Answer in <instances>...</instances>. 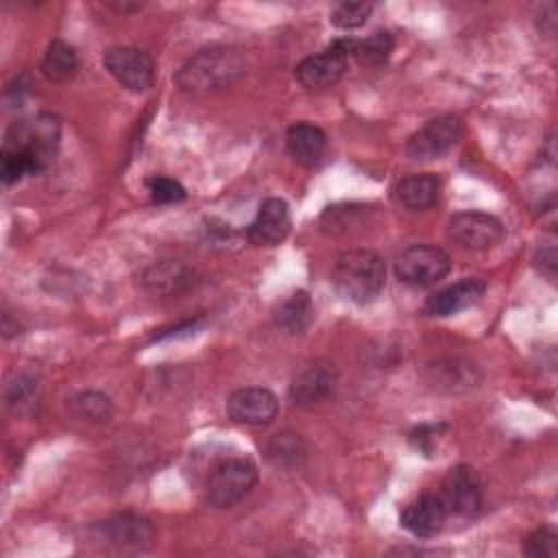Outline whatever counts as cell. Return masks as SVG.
Segmentation results:
<instances>
[{
  "label": "cell",
  "instance_id": "15",
  "mask_svg": "<svg viewBox=\"0 0 558 558\" xmlns=\"http://www.w3.org/2000/svg\"><path fill=\"white\" fill-rule=\"evenodd\" d=\"M194 283V272L179 259H159L153 262L144 272H142V286L146 292L153 296H179L187 292Z\"/></svg>",
  "mask_w": 558,
  "mask_h": 558
},
{
  "label": "cell",
  "instance_id": "16",
  "mask_svg": "<svg viewBox=\"0 0 558 558\" xmlns=\"http://www.w3.org/2000/svg\"><path fill=\"white\" fill-rule=\"evenodd\" d=\"M486 286L484 281L475 279V277H464L438 292H434L427 301H425V314L427 316H451L458 314L466 307H471L473 303H477L484 294Z\"/></svg>",
  "mask_w": 558,
  "mask_h": 558
},
{
  "label": "cell",
  "instance_id": "6",
  "mask_svg": "<svg viewBox=\"0 0 558 558\" xmlns=\"http://www.w3.org/2000/svg\"><path fill=\"white\" fill-rule=\"evenodd\" d=\"M351 48H353V37H340L331 41L325 50L305 57L294 68L296 81L307 89H323L333 85L347 70Z\"/></svg>",
  "mask_w": 558,
  "mask_h": 558
},
{
  "label": "cell",
  "instance_id": "20",
  "mask_svg": "<svg viewBox=\"0 0 558 558\" xmlns=\"http://www.w3.org/2000/svg\"><path fill=\"white\" fill-rule=\"evenodd\" d=\"M427 381L436 390L460 392L477 381L475 366L460 360H438L427 366Z\"/></svg>",
  "mask_w": 558,
  "mask_h": 558
},
{
  "label": "cell",
  "instance_id": "11",
  "mask_svg": "<svg viewBox=\"0 0 558 558\" xmlns=\"http://www.w3.org/2000/svg\"><path fill=\"white\" fill-rule=\"evenodd\" d=\"M100 536L118 551L142 554L153 547L155 527L148 519L140 514L122 512V514H113L100 525Z\"/></svg>",
  "mask_w": 558,
  "mask_h": 558
},
{
  "label": "cell",
  "instance_id": "21",
  "mask_svg": "<svg viewBox=\"0 0 558 558\" xmlns=\"http://www.w3.org/2000/svg\"><path fill=\"white\" fill-rule=\"evenodd\" d=\"M266 458L275 469L281 471H294L303 466L307 458V445L301 438V434L283 429L275 434L266 445Z\"/></svg>",
  "mask_w": 558,
  "mask_h": 558
},
{
  "label": "cell",
  "instance_id": "26",
  "mask_svg": "<svg viewBox=\"0 0 558 558\" xmlns=\"http://www.w3.org/2000/svg\"><path fill=\"white\" fill-rule=\"evenodd\" d=\"M373 11V4L368 2H340L333 11H331V24L342 28V31H353L360 28L368 15Z\"/></svg>",
  "mask_w": 558,
  "mask_h": 558
},
{
  "label": "cell",
  "instance_id": "2",
  "mask_svg": "<svg viewBox=\"0 0 558 558\" xmlns=\"http://www.w3.org/2000/svg\"><path fill=\"white\" fill-rule=\"evenodd\" d=\"M331 283L344 299L366 305L379 296L386 283L384 259L368 248H351L338 255L331 268Z\"/></svg>",
  "mask_w": 558,
  "mask_h": 558
},
{
  "label": "cell",
  "instance_id": "1",
  "mask_svg": "<svg viewBox=\"0 0 558 558\" xmlns=\"http://www.w3.org/2000/svg\"><path fill=\"white\" fill-rule=\"evenodd\" d=\"M246 61L240 48L209 46L192 54L174 74V83L183 94L207 96L235 83L244 74Z\"/></svg>",
  "mask_w": 558,
  "mask_h": 558
},
{
  "label": "cell",
  "instance_id": "3",
  "mask_svg": "<svg viewBox=\"0 0 558 558\" xmlns=\"http://www.w3.org/2000/svg\"><path fill=\"white\" fill-rule=\"evenodd\" d=\"M59 135H61L59 120L50 113H39L31 120L13 122L4 135L2 146L24 153L33 161L37 172H41L50 163L52 155L57 153Z\"/></svg>",
  "mask_w": 558,
  "mask_h": 558
},
{
  "label": "cell",
  "instance_id": "31",
  "mask_svg": "<svg viewBox=\"0 0 558 558\" xmlns=\"http://www.w3.org/2000/svg\"><path fill=\"white\" fill-rule=\"evenodd\" d=\"M33 392V379H24V377H20L17 379V384L11 388V392H9V399L15 403H22L28 395Z\"/></svg>",
  "mask_w": 558,
  "mask_h": 558
},
{
  "label": "cell",
  "instance_id": "18",
  "mask_svg": "<svg viewBox=\"0 0 558 558\" xmlns=\"http://www.w3.org/2000/svg\"><path fill=\"white\" fill-rule=\"evenodd\" d=\"M438 192H440V181L429 172H418V174L399 179L392 187V198L397 201V205L405 209L423 211L436 203Z\"/></svg>",
  "mask_w": 558,
  "mask_h": 558
},
{
  "label": "cell",
  "instance_id": "17",
  "mask_svg": "<svg viewBox=\"0 0 558 558\" xmlns=\"http://www.w3.org/2000/svg\"><path fill=\"white\" fill-rule=\"evenodd\" d=\"M336 384V373L327 364H310L292 377L290 399L299 405H310L325 399Z\"/></svg>",
  "mask_w": 558,
  "mask_h": 558
},
{
  "label": "cell",
  "instance_id": "4",
  "mask_svg": "<svg viewBox=\"0 0 558 558\" xmlns=\"http://www.w3.org/2000/svg\"><path fill=\"white\" fill-rule=\"evenodd\" d=\"M257 482V466L248 458H229L207 477V501L214 508H231L244 499Z\"/></svg>",
  "mask_w": 558,
  "mask_h": 558
},
{
  "label": "cell",
  "instance_id": "14",
  "mask_svg": "<svg viewBox=\"0 0 558 558\" xmlns=\"http://www.w3.org/2000/svg\"><path fill=\"white\" fill-rule=\"evenodd\" d=\"M445 519H447V508L438 493L418 495L399 514L401 525L418 538L436 536L442 530Z\"/></svg>",
  "mask_w": 558,
  "mask_h": 558
},
{
  "label": "cell",
  "instance_id": "7",
  "mask_svg": "<svg viewBox=\"0 0 558 558\" xmlns=\"http://www.w3.org/2000/svg\"><path fill=\"white\" fill-rule=\"evenodd\" d=\"M462 137V122L456 116H438L423 124L405 142V155L414 161H432L449 153Z\"/></svg>",
  "mask_w": 558,
  "mask_h": 558
},
{
  "label": "cell",
  "instance_id": "28",
  "mask_svg": "<svg viewBox=\"0 0 558 558\" xmlns=\"http://www.w3.org/2000/svg\"><path fill=\"white\" fill-rule=\"evenodd\" d=\"M148 185V192H150V198L153 203H159V205H168V203H179L185 198V187L174 181V179H168V177H150L146 181Z\"/></svg>",
  "mask_w": 558,
  "mask_h": 558
},
{
  "label": "cell",
  "instance_id": "27",
  "mask_svg": "<svg viewBox=\"0 0 558 558\" xmlns=\"http://www.w3.org/2000/svg\"><path fill=\"white\" fill-rule=\"evenodd\" d=\"M556 541H558V536L551 527H538L525 536L523 551L532 558H554Z\"/></svg>",
  "mask_w": 558,
  "mask_h": 558
},
{
  "label": "cell",
  "instance_id": "19",
  "mask_svg": "<svg viewBox=\"0 0 558 558\" xmlns=\"http://www.w3.org/2000/svg\"><path fill=\"white\" fill-rule=\"evenodd\" d=\"M286 146L294 161L312 166L327 148V135L323 129L310 122H294L286 133Z\"/></svg>",
  "mask_w": 558,
  "mask_h": 558
},
{
  "label": "cell",
  "instance_id": "25",
  "mask_svg": "<svg viewBox=\"0 0 558 558\" xmlns=\"http://www.w3.org/2000/svg\"><path fill=\"white\" fill-rule=\"evenodd\" d=\"M70 410L76 418H83L89 423H105L113 412L109 397L96 390H83L74 395L70 399Z\"/></svg>",
  "mask_w": 558,
  "mask_h": 558
},
{
  "label": "cell",
  "instance_id": "5",
  "mask_svg": "<svg viewBox=\"0 0 558 558\" xmlns=\"http://www.w3.org/2000/svg\"><path fill=\"white\" fill-rule=\"evenodd\" d=\"M451 268L449 255L440 246L412 244L399 253L395 275L401 283L412 288H427L447 277Z\"/></svg>",
  "mask_w": 558,
  "mask_h": 558
},
{
  "label": "cell",
  "instance_id": "22",
  "mask_svg": "<svg viewBox=\"0 0 558 558\" xmlns=\"http://www.w3.org/2000/svg\"><path fill=\"white\" fill-rule=\"evenodd\" d=\"M78 72V54L63 39H52L41 57V74L52 83H68Z\"/></svg>",
  "mask_w": 558,
  "mask_h": 558
},
{
  "label": "cell",
  "instance_id": "13",
  "mask_svg": "<svg viewBox=\"0 0 558 558\" xmlns=\"http://www.w3.org/2000/svg\"><path fill=\"white\" fill-rule=\"evenodd\" d=\"M290 225L292 220L288 203L272 196L259 205L253 222L246 229V238L255 246H277L290 233Z\"/></svg>",
  "mask_w": 558,
  "mask_h": 558
},
{
  "label": "cell",
  "instance_id": "8",
  "mask_svg": "<svg viewBox=\"0 0 558 558\" xmlns=\"http://www.w3.org/2000/svg\"><path fill=\"white\" fill-rule=\"evenodd\" d=\"M102 63L109 74L129 92H146L153 85L155 63L140 48L111 46L105 50Z\"/></svg>",
  "mask_w": 558,
  "mask_h": 558
},
{
  "label": "cell",
  "instance_id": "24",
  "mask_svg": "<svg viewBox=\"0 0 558 558\" xmlns=\"http://www.w3.org/2000/svg\"><path fill=\"white\" fill-rule=\"evenodd\" d=\"M395 48V39L388 31H377L366 39H353L351 57L357 59L362 65H381Z\"/></svg>",
  "mask_w": 558,
  "mask_h": 558
},
{
  "label": "cell",
  "instance_id": "9",
  "mask_svg": "<svg viewBox=\"0 0 558 558\" xmlns=\"http://www.w3.org/2000/svg\"><path fill=\"white\" fill-rule=\"evenodd\" d=\"M449 238L466 251H486L504 238V225L486 211H460L447 225Z\"/></svg>",
  "mask_w": 558,
  "mask_h": 558
},
{
  "label": "cell",
  "instance_id": "12",
  "mask_svg": "<svg viewBox=\"0 0 558 558\" xmlns=\"http://www.w3.org/2000/svg\"><path fill=\"white\" fill-rule=\"evenodd\" d=\"M279 412L277 397L262 386H246L229 395L227 414L231 421L242 425H268Z\"/></svg>",
  "mask_w": 558,
  "mask_h": 558
},
{
  "label": "cell",
  "instance_id": "23",
  "mask_svg": "<svg viewBox=\"0 0 558 558\" xmlns=\"http://www.w3.org/2000/svg\"><path fill=\"white\" fill-rule=\"evenodd\" d=\"M314 320V303L305 290L292 292L275 312V323L286 333H303Z\"/></svg>",
  "mask_w": 558,
  "mask_h": 558
},
{
  "label": "cell",
  "instance_id": "30",
  "mask_svg": "<svg viewBox=\"0 0 558 558\" xmlns=\"http://www.w3.org/2000/svg\"><path fill=\"white\" fill-rule=\"evenodd\" d=\"M203 325V318H192V320H183L170 329H161L159 333L153 336V340H163V338H177V336H190L194 333L198 327Z\"/></svg>",
  "mask_w": 558,
  "mask_h": 558
},
{
  "label": "cell",
  "instance_id": "10",
  "mask_svg": "<svg viewBox=\"0 0 558 558\" xmlns=\"http://www.w3.org/2000/svg\"><path fill=\"white\" fill-rule=\"evenodd\" d=\"M438 495L447 508V514L473 517L482 506V482L471 466L458 464L445 475Z\"/></svg>",
  "mask_w": 558,
  "mask_h": 558
},
{
  "label": "cell",
  "instance_id": "29",
  "mask_svg": "<svg viewBox=\"0 0 558 558\" xmlns=\"http://www.w3.org/2000/svg\"><path fill=\"white\" fill-rule=\"evenodd\" d=\"M534 262H536V266H538L545 275L554 277V272H556V238H554V235H549L547 240H543V242L536 246Z\"/></svg>",
  "mask_w": 558,
  "mask_h": 558
}]
</instances>
